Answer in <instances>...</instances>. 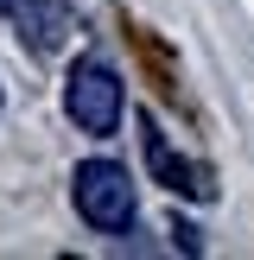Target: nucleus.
<instances>
[{"label": "nucleus", "instance_id": "f257e3e1", "mask_svg": "<svg viewBox=\"0 0 254 260\" xmlns=\"http://www.w3.org/2000/svg\"><path fill=\"white\" fill-rule=\"evenodd\" d=\"M70 203H76V216H83L89 229H102V235H127V229H134V216H140V197H134L127 165H121V159H102V152L76 165Z\"/></svg>", "mask_w": 254, "mask_h": 260}, {"label": "nucleus", "instance_id": "f03ea898", "mask_svg": "<svg viewBox=\"0 0 254 260\" xmlns=\"http://www.w3.org/2000/svg\"><path fill=\"white\" fill-rule=\"evenodd\" d=\"M64 108H70V121L83 127V134L114 140V127H121V114H127L121 70H114L108 57H76L70 76H64Z\"/></svg>", "mask_w": 254, "mask_h": 260}, {"label": "nucleus", "instance_id": "7ed1b4c3", "mask_svg": "<svg viewBox=\"0 0 254 260\" xmlns=\"http://www.w3.org/2000/svg\"><path fill=\"white\" fill-rule=\"evenodd\" d=\"M140 146H146V165H152V178H159L165 190H178V197H190V203H210V197H216L210 165L172 152V140L159 134V121H152V114H140Z\"/></svg>", "mask_w": 254, "mask_h": 260}, {"label": "nucleus", "instance_id": "20e7f679", "mask_svg": "<svg viewBox=\"0 0 254 260\" xmlns=\"http://www.w3.org/2000/svg\"><path fill=\"white\" fill-rule=\"evenodd\" d=\"M7 19H13V38H19L32 57H51V51H64V38H70V13H64L57 0H13Z\"/></svg>", "mask_w": 254, "mask_h": 260}, {"label": "nucleus", "instance_id": "39448f33", "mask_svg": "<svg viewBox=\"0 0 254 260\" xmlns=\"http://www.w3.org/2000/svg\"><path fill=\"white\" fill-rule=\"evenodd\" d=\"M172 241H178V248H184V254H203V235H197V229H190V222H172Z\"/></svg>", "mask_w": 254, "mask_h": 260}, {"label": "nucleus", "instance_id": "423d86ee", "mask_svg": "<svg viewBox=\"0 0 254 260\" xmlns=\"http://www.w3.org/2000/svg\"><path fill=\"white\" fill-rule=\"evenodd\" d=\"M7 7H13V0H0V13H7Z\"/></svg>", "mask_w": 254, "mask_h": 260}]
</instances>
